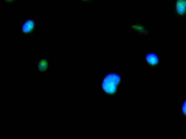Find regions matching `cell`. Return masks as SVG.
<instances>
[{"label":"cell","instance_id":"9","mask_svg":"<svg viewBox=\"0 0 186 139\" xmlns=\"http://www.w3.org/2000/svg\"><path fill=\"white\" fill-rule=\"evenodd\" d=\"M88 1L89 0H79V2L81 3H83V2H86Z\"/></svg>","mask_w":186,"mask_h":139},{"label":"cell","instance_id":"5","mask_svg":"<svg viewBox=\"0 0 186 139\" xmlns=\"http://www.w3.org/2000/svg\"><path fill=\"white\" fill-rule=\"evenodd\" d=\"M145 59L148 63L152 65H156L158 62L157 56L153 53L148 54L145 56Z\"/></svg>","mask_w":186,"mask_h":139},{"label":"cell","instance_id":"6","mask_svg":"<svg viewBox=\"0 0 186 139\" xmlns=\"http://www.w3.org/2000/svg\"><path fill=\"white\" fill-rule=\"evenodd\" d=\"M176 8L178 13L180 14H183L186 10V0H178Z\"/></svg>","mask_w":186,"mask_h":139},{"label":"cell","instance_id":"1","mask_svg":"<svg viewBox=\"0 0 186 139\" xmlns=\"http://www.w3.org/2000/svg\"><path fill=\"white\" fill-rule=\"evenodd\" d=\"M39 23L36 18L23 17L18 25V31L25 38L32 39L37 34Z\"/></svg>","mask_w":186,"mask_h":139},{"label":"cell","instance_id":"7","mask_svg":"<svg viewBox=\"0 0 186 139\" xmlns=\"http://www.w3.org/2000/svg\"><path fill=\"white\" fill-rule=\"evenodd\" d=\"M1 1L3 4L9 7L23 4L21 0H1Z\"/></svg>","mask_w":186,"mask_h":139},{"label":"cell","instance_id":"2","mask_svg":"<svg viewBox=\"0 0 186 139\" xmlns=\"http://www.w3.org/2000/svg\"><path fill=\"white\" fill-rule=\"evenodd\" d=\"M121 77L119 75L115 73L108 74L102 82L101 86L105 92L109 94H112L116 92L117 88L119 84Z\"/></svg>","mask_w":186,"mask_h":139},{"label":"cell","instance_id":"3","mask_svg":"<svg viewBox=\"0 0 186 139\" xmlns=\"http://www.w3.org/2000/svg\"><path fill=\"white\" fill-rule=\"evenodd\" d=\"M35 68L38 73H44L50 70L51 62L45 56H41L35 62Z\"/></svg>","mask_w":186,"mask_h":139},{"label":"cell","instance_id":"10","mask_svg":"<svg viewBox=\"0 0 186 139\" xmlns=\"http://www.w3.org/2000/svg\"><path fill=\"white\" fill-rule=\"evenodd\" d=\"M21 1L23 4L27 2V0H21Z\"/></svg>","mask_w":186,"mask_h":139},{"label":"cell","instance_id":"4","mask_svg":"<svg viewBox=\"0 0 186 139\" xmlns=\"http://www.w3.org/2000/svg\"><path fill=\"white\" fill-rule=\"evenodd\" d=\"M129 26L133 32H135L138 35H142L145 31L144 28L139 23H133Z\"/></svg>","mask_w":186,"mask_h":139},{"label":"cell","instance_id":"8","mask_svg":"<svg viewBox=\"0 0 186 139\" xmlns=\"http://www.w3.org/2000/svg\"><path fill=\"white\" fill-rule=\"evenodd\" d=\"M182 110H183L184 114L186 115V100L184 102L183 106H182Z\"/></svg>","mask_w":186,"mask_h":139}]
</instances>
